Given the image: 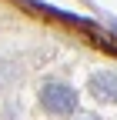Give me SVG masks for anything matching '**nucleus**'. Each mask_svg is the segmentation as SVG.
Masks as SVG:
<instances>
[{
  "label": "nucleus",
  "instance_id": "obj_4",
  "mask_svg": "<svg viewBox=\"0 0 117 120\" xmlns=\"http://www.w3.org/2000/svg\"><path fill=\"white\" fill-rule=\"evenodd\" d=\"M110 27H114V30H117V20H110Z\"/></svg>",
  "mask_w": 117,
  "mask_h": 120
},
{
  "label": "nucleus",
  "instance_id": "obj_2",
  "mask_svg": "<svg viewBox=\"0 0 117 120\" xmlns=\"http://www.w3.org/2000/svg\"><path fill=\"white\" fill-rule=\"evenodd\" d=\"M87 94L97 103H117V73L114 70H97L87 80Z\"/></svg>",
  "mask_w": 117,
  "mask_h": 120
},
{
  "label": "nucleus",
  "instance_id": "obj_1",
  "mask_svg": "<svg viewBox=\"0 0 117 120\" xmlns=\"http://www.w3.org/2000/svg\"><path fill=\"white\" fill-rule=\"evenodd\" d=\"M40 107L47 113H57V117H67L77 110V90L64 83V80H43L40 83Z\"/></svg>",
  "mask_w": 117,
  "mask_h": 120
},
{
  "label": "nucleus",
  "instance_id": "obj_3",
  "mask_svg": "<svg viewBox=\"0 0 117 120\" xmlns=\"http://www.w3.org/2000/svg\"><path fill=\"white\" fill-rule=\"evenodd\" d=\"M80 120H100V117H80Z\"/></svg>",
  "mask_w": 117,
  "mask_h": 120
}]
</instances>
